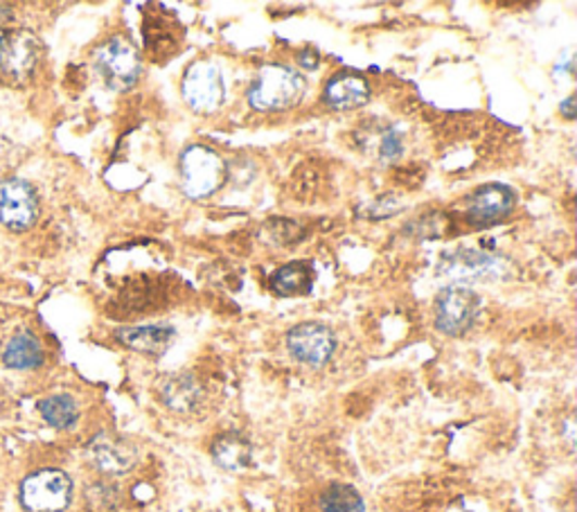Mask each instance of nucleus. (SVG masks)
I'll use <instances>...</instances> for the list:
<instances>
[{"mask_svg": "<svg viewBox=\"0 0 577 512\" xmlns=\"http://www.w3.org/2000/svg\"><path fill=\"white\" fill-rule=\"evenodd\" d=\"M39 217V199L30 183L10 179L0 183V221L12 231H27Z\"/></svg>", "mask_w": 577, "mask_h": 512, "instance_id": "nucleus-9", "label": "nucleus"}, {"mask_svg": "<svg viewBox=\"0 0 577 512\" xmlns=\"http://www.w3.org/2000/svg\"><path fill=\"white\" fill-rule=\"evenodd\" d=\"M89 461L100 472L125 474L136 465L138 453H136L133 445H129L127 440L102 434L89 445Z\"/></svg>", "mask_w": 577, "mask_h": 512, "instance_id": "nucleus-11", "label": "nucleus"}, {"mask_svg": "<svg viewBox=\"0 0 577 512\" xmlns=\"http://www.w3.org/2000/svg\"><path fill=\"white\" fill-rule=\"evenodd\" d=\"M323 512H363L366 503L361 495L345 483H334L321 497Z\"/></svg>", "mask_w": 577, "mask_h": 512, "instance_id": "nucleus-20", "label": "nucleus"}, {"mask_svg": "<svg viewBox=\"0 0 577 512\" xmlns=\"http://www.w3.org/2000/svg\"><path fill=\"white\" fill-rule=\"evenodd\" d=\"M39 62V41L27 30H5L0 46V77L23 84L33 77Z\"/></svg>", "mask_w": 577, "mask_h": 512, "instance_id": "nucleus-6", "label": "nucleus"}, {"mask_svg": "<svg viewBox=\"0 0 577 512\" xmlns=\"http://www.w3.org/2000/svg\"><path fill=\"white\" fill-rule=\"evenodd\" d=\"M213 457H215L219 468L230 470V472H238V470H244L251 463L253 449H251L246 438H242L238 434H226V436L215 440Z\"/></svg>", "mask_w": 577, "mask_h": 512, "instance_id": "nucleus-18", "label": "nucleus"}, {"mask_svg": "<svg viewBox=\"0 0 577 512\" xmlns=\"http://www.w3.org/2000/svg\"><path fill=\"white\" fill-rule=\"evenodd\" d=\"M497 267L499 265L492 255L470 248H458L453 253H447L440 263V271L460 282L489 278L497 271Z\"/></svg>", "mask_w": 577, "mask_h": 512, "instance_id": "nucleus-12", "label": "nucleus"}, {"mask_svg": "<svg viewBox=\"0 0 577 512\" xmlns=\"http://www.w3.org/2000/svg\"><path fill=\"white\" fill-rule=\"evenodd\" d=\"M39 411L43 420L54 426V430H70V426L77 424L79 409L77 402L70 395H50L46 400H41Z\"/></svg>", "mask_w": 577, "mask_h": 512, "instance_id": "nucleus-19", "label": "nucleus"}, {"mask_svg": "<svg viewBox=\"0 0 577 512\" xmlns=\"http://www.w3.org/2000/svg\"><path fill=\"white\" fill-rule=\"evenodd\" d=\"M370 84L352 73H341L332 77L325 87L323 102L336 111H350L368 104Z\"/></svg>", "mask_w": 577, "mask_h": 512, "instance_id": "nucleus-13", "label": "nucleus"}, {"mask_svg": "<svg viewBox=\"0 0 577 512\" xmlns=\"http://www.w3.org/2000/svg\"><path fill=\"white\" fill-rule=\"evenodd\" d=\"M3 37H5V30H0V46H3Z\"/></svg>", "mask_w": 577, "mask_h": 512, "instance_id": "nucleus-25", "label": "nucleus"}, {"mask_svg": "<svg viewBox=\"0 0 577 512\" xmlns=\"http://www.w3.org/2000/svg\"><path fill=\"white\" fill-rule=\"evenodd\" d=\"M480 309V298L465 284H451L436 298V328L447 336L465 334Z\"/></svg>", "mask_w": 577, "mask_h": 512, "instance_id": "nucleus-5", "label": "nucleus"}, {"mask_svg": "<svg viewBox=\"0 0 577 512\" xmlns=\"http://www.w3.org/2000/svg\"><path fill=\"white\" fill-rule=\"evenodd\" d=\"M5 366L14 368V371H33L43 363V348L39 338L33 332H18L10 338L3 353Z\"/></svg>", "mask_w": 577, "mask_h": 512, "instance_id": "nucleus-15", "label": "nucleus"}, {"mask_svg": "<svg viewBox=\"0 0 577 512\" xmlns=\"http://www.w3.org/2000/svg\"><path fill=\"white\" fill-rule=\"evenodd\" d=\"M298 62H300L303 68H311L313 71L316 66H319V54H316L313 48H307V50H303L298 54Z\"/></svg>", "mask_w": 577, "mask_h": 512, "instance_id": "nucleus-22", "label": "nucleus"}, {"mask_svg": "<svg viewBox=\"0 0 577 512\" xmlns=\"http://www.w3.org/2000/svg\"><path fill=\"white\" fill-rule=\"evenodd\" d=\"M447 512H472V510H470V508H467L463 501H458V503H453V505H451Z\"/></svg>", "mask_w": 577, "mask_h": 512, "instance_id": "nucleus-24", "label": "nucleus"}, {"mask_svg": "<svg viewBox=\"0 0 577 512\" xmlns=\"http://www.w3.org/2000/svg\"><path fill=\"white\" fill-rule=\"evenodd\" d=\"M73 499V481L62 470H41L21 486V501L30 512H64Z\"/></svg>", "mask_w": 577, "mask_h": 512, "instance_id": "nucleus-4", "label": "nucleus"}, {"mask_svg": "<svg viewBox=\"0 0 577 512\" xmlns=\"http://www.w3.org/2000/svg\"><path fill=\"white\" fill-rule=\"evenodd\" d=\"M95 68L108 89L129 91L136 87L142 73L140 52L129 39L113 37L95 52Z\"/></svg>", "mask_w": 577, "mask_h": 512, "instance_id": "nucleus-3", "label": "nucleus"}, {"mask_svg": "<svg viewBox=\"0 0 577 512\" xmlns=\"http://www.w3.org/2000/svg\"><path fill=\"white\" fill-rule=\"evenodd\" d=\"M223 77L210 62H196L183 77V100L196 113H213L223 102Z\"/></svg>", "mask_w": 577, "mask_h": 512, "instance_id": "nucleus-8", "label": "nucleus"}, {"mask_svg": "<svg viewBox=\"0 0 577 512\" xmlns=\"http://www.w3.org/2000/svg\"><path fill=\"white\" fill-rule=\"evenodd\" d=\"M313 267L309 263H292L280 267L271 278V290L278 296H303L311 292Z\"/></svg>", "mask_w": 577, "mask_h": 512, "instance_id": "nucleus-16", "label": "nucleus"}, {"mask_svg": "<svg viewBox=\"0 0 577 512\" xmlns=\"http://www.w3.org/2000/svg\"><path fill=\"white\" fill-rule=\"evenodd\" d=\"M307 91L305 77L282 64H269L257 73L248 89V104L257 111H284L296 106Z\"/></svg>", "mask_w": 577, "mask_h": 512, "instance_id": "nucleus-1", "label": "nucleus"}, {"mask_svg": "<svg viewBox=\"0 0 577 512\" xmlns=\"http://www.w3.org/2000/svg\"><path fill=\"white\" fill-rule=\"evenodd\" d=\"M175 328L169 325H138V328H123L115 332L118 341L129 350L142 353V355H163L171 341H175Z\"/></svg>", "mask_w": 577, "mask_h": 512, "instance_id": "nucleus-14", "label": "nucleus"}, {"mask_svg": "<svg viewBox=\"0 0 577 512\" xmlns=\"http://www.w3.org/2000/svg\"><path fill=\"white\" fill-rule=\"evenodd\" d=\"M179 172H181V188L188 196L206 199L223 185L226 163L215 150L206 145H190L181 154Z\"/></svg>", "mask_w": 577, "mask_h": 512, "instance_id": "nucleus-2", "label": "nucleus"}, {"mask_svg": "<svg viewBox=\"0 0 577 512\" xmlns=\"http://www.w3.org/2000/svg\"><path fill=\"white\" fill-rule=\"evenodd\" d=\"M286 348L298 361L321 368L332 359L336 350V336L328 325L307 321L288 330Z\"/></svg>", "mask_w": 577, "mask_h": 512, "instance_id": "nucleus-7", "label": "nucleus"}, {"mask_svg": "<svg viewBox=\"0 0 577 512\" xmlns=\"http://www.w3.org/2000/svg\"><path fill=\"white\" fill-rule=\"evenodd\" d=\"M516 196L503 183H487L467 199V219L474 226H489L514 210Z\"/></svg>", "mask_w": 577, "mask_h": 512, "instance_id": "nucleus-10", "label": "nucleus"}, {"mask_svg": "<svg viewBox=\"0 0 577 512\" xmlns=\"http://www.w3.org/2000/svg\"><path fill=\"white\" fill-rule=\"evenodd\" d=\"M573 106H575V98L570 95V98H566L564 102H562V106H560V113H562V116L566 118V120H573L575 118V111H573Z\"/></svg>", "mask_w": 577, "mask_h": 512, "instance_id": "nucleus-23", "label": "nucleus"}, {"mask_svg": "<svg viewBox=\"0 0 577 512\" xmlns=\"http://www.w3.org/2000/svg\"><path fill=\"white\" fill-rule=\"evenodd\" d=\"M163 402L179 413L192 411L201 400V386L192 375H175L163 384Z\"/></svg>", "mask_w": 577, "mask_h": 512, "instance_id": "nucleus-17", "label": "nucleus"}, {"mask_svg": "<svg viewBox=\"0 0 577 512\" xmlns=\"http://www.w3.org/2000/svg\"><path fill=\"white\" fill-rule=\"evenodd\" d=\"M403 152V142H401V136L395 131V129H388L384 131L382 140H380V154L384 161H397Z\"/></svg>", "mask_w": 577, "mask_h": 512, "instance_id": "nucleus-21", "label": "nucleus"}]
</instances>
